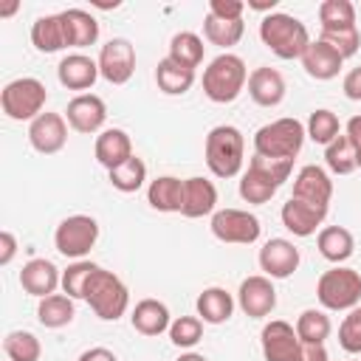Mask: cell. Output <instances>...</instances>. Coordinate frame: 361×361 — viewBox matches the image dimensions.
Listing matches in <instances>:
<instances>
[{
    "label": "cell",
    "mask_w": 361,
    "mask_h": 361,
    "mask_svg": "<svg viewBox=\"0 0 361 361\" xmlns=\"http://www.w3.org/2000/svg\"><path fill=\"white\" fill-rule=\"evenodd\" d=\"M107 178H110V186L118 189V192H124V195L138 192V189L144 186V180H147V164H144L138 155H133V158L124 161L121 166L110 169Z\"/></svg>",
    "instance_id": "obj_37"
},
{
    "label": "cell",
    "mask_w": 361,
    "mask_h": 361,
    "mask_svg": "<svg viewBox=\"0 0 361 361\" xmlns=\"http://www.w3.org/2000/svg\"><path fill=\"white\" fill-rule=\"evenodd\" d=\"M20 285L25 293L37 296V299H45L51 293H56V288H62V271L45 259V257H34L23 265L20 271Z\"/></svg>",
    "instance_id": "obj_18"
},
{
    "label": "cell",
    "mask_w": 361,
    "mask_h": 361,
    "mask_svg": "<svg viewBox=\"0 0 361 361\" xmlns=\"http://www.w3.org/2000/svg\"><path fill=\"white\" fill-rule=\"evenodd\" d=\"M259 268L268 279H288L299 268V248L285 237H271L259 248Z\"/></svg>",
    "instance_id": "obj_17"
},
{
    "label": "cell",
    "mask_w": 361,
    "mask_h": 361,
    "mask_svg": "<svg viewBox=\"0 0 361 361\" xmlns=\"http://www.w3.org/2000/svg\"><path fill=\"white\" fill-rule=\"evenodd\" d=\"M14 254H17V237L6 228V231H0V265H8L14 259Z\"/></svg>",
    "instance_id": "obj_47"
},
{
    "label": "cell",
    "mask_w": 361,
    "mask_h": 361,
    "mask_svg": "<svg viewBox=\"0 0 361 361\" xmlns=\"http://www.w3.org/2000/svg\"><path fill=\"white\" fill-rule=\"evenodd\" d=\"M93 155L96 161L110 172L116 166H121L124 161H130L135 152H133V138L121 130V127H107L96 135V144H93Z\"/></svg>",
    "instance_id": "obj_21"
},
{
    "label": "cell",
    "mask_w": 361,
    "mask_h": 361,
    "mask_svg": "<svg viewBox=\"0 0 361 361\" xmlns=\"http://www.w3.org/2000/svg\"><path fill=\"white\" fill-rule=\"evenodd\" d=\"M28 141L39 155H54L68 144V121L62 113H42L28 124Z\"/></svg>",
    "instance_id": "obj_15"
},
{
    "label": "cell",
    "mask_w": 361,
    "mask_h": 361,
    "mask_svg": "<svg viewBox=\"0 0 361 361\" xmlns=\"http://www.w3.org/2000/svg\"><path fill=\"white\" fill-rule=\"evenodd\" d=\"M62 23H65V37H68V48H87L99 39V23L90 11L85 8H65L59 11Z\"/></svg>",
    "instance_id": "obj_27"
},
{
    "label": "cell",
    "mask_w": 361,
    "mask_h": 361,
    "mask_svg": "<svg viewBox=\"0 0 361 361\" xmlns=\"http://www.w3.org/2000/svg\"><path fill=\"white\" fill-rule=\"evenodd\" d=\"M217 212V186L209 178L192 175L183 180V206L180 214L195 220V217H206Z\"/></svg>",
    "instance_id": "obj_22"
},
{
    "label": "cell",
    "mask_w": 361,
    "mask_h": 361,
    "mask_svg": "<svg viewBox=\"0 0 361 361\" xmlns=\"http://www.w3.org/2000/svg\"><path fill=\"white\" fill-rule=\"evenodd\" d=\"M147 203L155 212H180L183 206V180L175 175H158L155 180H149L147 186Z\"/></svg>",
    "instance_id": "obj_28"
},
{
    "label": "cell",
    "mask_w": 361,
    "mask_h": 361,
    "mask_svg": "<svg viewBox=\"0 0 361 361\" xmlns=\"http://www.w3.org/2000/svg\"><path fill=\"white\" fill-rule=\"evenodd\" d=\"M316 299L324 310H353L361 305V274L347 265L324 271L316 282Z\"/></svg>",
    "instance_id": "obj_7"
},
{
    "label": "cell",
    "mask_w": 361,
    "mask_h": 361,
    "mask_svg": "<svg viewBox=\"0 0 361 361\" xmlns=\"http://www.w3.org/2000/svg\"><path fill=\"white\" fill-rule=\"evenodd\" d=\"M305 130H307V138H310V141L324 144V147L341 135L338 116H336L333 110H327V107L313 110V113H310V118H307V124H305Z\"/></svg>",
    "instance_id": "obj_40"
},
{
    "label": "cell",
    "mask_w": 361,
    "mask_h": 361,
    "mask_svg": "<svg viewBox=\"0 0 361 361\" xmlns=\"http://www.w3.org/2000/svg\"><path fill=\"white\" fill-rule=\"evenodd\" d=\"M65 121L71 130L82 133V135H93L102 133L104 121H107V104L102 96L96 93H79L68 102L65 107Z\"/></svg>",
    "instance_id": "obj_12"
},
{
    "label": "cell",
    "mask_w": 361,
    "mask_h": 361,
    "mask_svg": "<svg viewBox=\"0 0 361 361\" xmlns=\"http://www.w3.org/2000/svg\"><path fill=\"white\" fill-rule=\"evenodd\" d=\"M316 248H319V254H322L327 262L341 265V262H347V259L353 257V251H355V237H353V231L344 228V226H324V228H319V234H316Z\"/></svg>",
    "instance_id": "obj_25"
},
{
    "label": "cell",
    "mask_w": 361,
    "mask_h": 361,
    "mask_svg": "<svg viewBox=\"0 0 361 361\" xmlns=\"http://www.w3.org/2000/svg\"><path fill=\"white\" fill-rule=\"evenodd\" d=\"M99 240V223L90 214H71L54 231V245L68 259H85Z\"/></svg>",
    "instance_id": "obj_9"
},
{
    "label": "cell",
    "mask_w": 361,
    "mask_h": 361,
    "mask_svg": "<svg viewBox=\"0 0 361 361\" xmlns=\"http://www.w3.org/2000/svg\"><path fill=\"white\" fill-rule=\"evenodd\" d=\"M259 344H262L265 361H299L302 355V341L296 336V327L282 319H274L262 327Z\"/></svg>",
    "instance_id": "obj_13"
},
{
    "label": "cell",
    "mask_w": 361,
    "mask_h": 361,
    "mask_svg": "<svg viewBox=\"0 0 361 361\" xmlns=\"http://www.w3.org/2000/svg\"><path fill=\"white\" fill-rule=\"evenodd\" d=\"M96 268L99 265L90 259H76L73 265H68L62 271V293H68L71 299H85V285Z\"/></svg>",
    "instance_id": "obj_41"
},
{
    "label": "cell",
    "mask_w": 361,
    "mask_h": 361,
    "mask_svg": "<svg viewBox=\"0 0 361 361\" xmlns=\"http://www.w3.org/2000/svg\"><path fill=\"white\" fill-rule=\"evenodd\" d=\"M285 76L276 71V68H268V65H259L248 73V96L259 104V107H276L282 99H285Z\"/></svg>",
    "instance_id": "obj_23"
},
{
    "label": "cell",
    "mask_w": 361,
    "mask_h": 361,
    "mask_svg": "<svg viewBox=\"0 0 361 361\" xmlns=\"http://www.w3.org/2000/svg\"><path fill=\"white\" fill-rule=\"evenodd\" d=\"M274 6H276V0H271V3H248V8H257V11H274Z\"/></svg>",
    "instance_id": "obj_51"
},
{
    "label": "cell",
    "mask_w": 361,
    "mask_h": 361,
    "mask_svg": "<svg viewBox=\"0 0 361 361\" xmlns=\"http://www.w3.org/2000/svg\"><path fill=\"white\" fill-rule=\"evenodd\" d=\"M203 51H206V45H203V39L195 34V31H178L172 39H169V59L172 62H178L180 68H189V71H195L200 62H203Z\"/></svg>",
    "instance_id": "obj_33"
},
{
    "label": "cell",
    "mask_w": 361,
    "mask_h": 361,
    "mask_svg": "<svg viewBox=\"0 0 361 361\" xmlns=\"http://www.w3.org/2000/svg\"><path fill=\"white\" fill-rule=\"evenodd\" d=\"M17 11V3H11V6H6V8H0V14L3 17H8V14H14Z\"/></svg>",
    "instance_id": "obj_53"
},
{
    "label": "cell",
    "mask_w": 361,
    "mask_h": 361,
    "mask_svg": "<svg viewBox=\"0 0 361 361\" xmlns=\"http://www.w3.org/2000/svg\"><path fill=\"white\" fill-rule=\"evenodd\" d=\"M248 82V71H245V62L237 56V54H220L214 56L206 71H203V93L209 102L214 104H228L234 102L243 87Z\"/></svg>",
    "instance_id": "obj_5"
},
{
    "label": "cell",
    "mask_w": 361,
    "mask_h": 361,
    "mask_svg": "<svg viewBox=\"0 0 361 361\" xmlns=\"http://www.w3.org/2000/svg\"><path fill=\"white\" fill-rule=\"evenodd\" d=\"M327 209L330 206H319V203H310V200H299V197H288L282 203V226L293 234V237H310L316 234V228L324 223L327 217Z\"/></svg>",
    "instance_id": "obj_16"
},
{
    "label": "cell",
    "mask_w": 361,
    "mask_h": 361,
    "mask_svg": "<svg viewBox=\"0 0 361 361\" xmlns=\"http://www.w3.org/2000/svg\"><path fill=\"white\" fill-rule=\"evenodd\" d=\"M99 73L110 85H124L135 73V48L124 37H113L99 51Z\"/></svg>",
    "instance_id": "obj_11"
},
{
    "label": "cell",
    "mask_w": 361,
    "mask_h": 361,
    "mask_svg": "<svg viewBox=\"0 0 361 361\" xmlns=\"http://www.w3.org/2000/svg\"><path fill=\"white\" fill-rule=\"evenodd\" d=\"M324 164H327V169L336 172V175H350L353 169H358L355 147H353V141H350L344 133H341L336 141H330V144L324 147Z\"/></svg>",
    "instance_id": "obj_38"
},
{
    "label": "cell",
    "mask_w": 361,
    "mask_h": 361,
    "mask_svg": "<svg viewBox=\"0 0 361 361\" xmlns=\"http://www.w3.org/2000/svg\"><path fill=\"white\" fill-rule=\"evenodd\" d=\"M178 361H209L206 355H200V353H183Z\"/></svg>",
    "instance_id": "obj_52"
},
{
    "label": "cell",
    "mask_w": 361,
    "mask_h": 361,
    "mask_svg": "<svg viewBox=\"0 0 361 361\" xmlns=\"http://www.w3.org/2000/svg\"><path fill=\"white\" fill-rule=\"evenodd\" d=\"M3 350L8 355V361H39L42 355V344L34 333L28 330H11L3 338Z\"/></svg>",
    "instance_id": "obj_39"
},
{
    "label": "cell",
    "mask_w": 361,
    "mask_h": 361,
    "mask_svg": "<svg viewBox=\"0 0 361 361\" xmlns=\"http://www.w3.org/2000/svg\"><path fill=\"white\" fill-rule=\"evenodd\" d=\"M212 234L220 243H234V245H251L259 240V217L245 212V209H217L209 220Z\"/></svg>",
    "instance_id": "obj_10"
},
{
    "label": "cell",
    "mask_w": 361,
    "mask_h": 361,
    "mask_svg": "<svg viewBox=\"0 0 361 361\" xmlns=\"http://www.w3.org/2000/svg\"><path fill=\"white\" fill-rule=\"evenodd\" d=\"M133 330L141 336H161L164 330H169L172 319H169V307L158 299H141L135 302L133 313H130Z\"/></svg>",
    "instance_id": "obj_26"
},
{
    "label": "cell",
    "mask_w": 361,
    "mask_h": 361,
    "mask_svg": "<svg viewBox=\"0 0 361 361\" xmlns=\"http://www.w3.org/2000/svg\"><path fill=\"white\" fill-rule=\"evenodd\" d=\"M237 305L251 319H265L276 307V288L265 274L245 276L237 290Z\"/></svg>",
    "instance_id": "obj_14"
},
{
    "label": "cell",
    "mask_w": 361,
    "mask_h": 361,
    "mask_svg": "<svg viewBox=\"0 0 361 361\" xmlns=\"http://www.w3.org/2000/svg\"><path fill=\"white\" fill-rule=\"evenodd\" d=\"M73 316H76V307L68 293H51L45 299H39V305H37V319L48 330H59V327L71 324Z\"/></svg>",
    "instance_id": "obj_31"
},
{
    "label": "cell",
    "mask_w": 361,
    "mask_h": 361,
    "mask_svg": "<svg viewBox=\"0 0 361 361\" xmlns=\"http://www.w3.org/2000/svg\"><path fill=\"white\" fill-rule=\"evenodd\" d=\"M319 23H322V34L350 31L355 28V6L350 0H324L319 6Z\"/></svg>",
    "instance_id": "obj_34"
},
{
    "label": "cell",
    "mask_w": 361,
    "mask_h": 361,
    "mask_svg": "<svg viewBox=\"0 0 361 361\" xmlns=\"http://www.w3.org/2000/svg\"><path fill=\"white\" fill-rule=\"evenodd\" d=\"M319 39H324L327 45H333L344 59H350V56H353V54H358V48H361V31H358V25H355V28H350V31L322 34Z\"/></svg>",
    "instance_id": "obj_44"
},
{
    "label": "cell",
    "mask_w": 361,
    "mask_h": 361,
    "mask_svg": "<svg viewBox=\"0 0 361 361\" xmlns=\"http://www.w3.org/2000/svg\"><path fill=\"white\" fill-rule=\"evenodd\" d=\"M85 302L90 305V310L102 319V322H116L127 313L130 307V290L121 282V276H116L107 268H96L85 285Z\"/></svg>",
    "instance_id": "obj_4"
},
{
    "label": "cell",
    "mask_w": 361,
    "mask_h": 361,
    "mask_svg": "<svg viewBox=\"0 0 361 361\" xmlns=\"http://www.w3.org/2000/svg\"><path fill=\"white\" fill-rule=\"evenodd\" d=\"M341 65H344V56L333 45H327L324 39H310V45L302 54V68L316 82L336 79L338 71H341Z\"/></svg>",
    "instance_id": "obj_19"
},
{
    "label": "cell",
    "mask_w": 361,
    "mask_h": 361,
    "mask_svg": "<svg viewBox=\"0 0 361 361\" xmlns=\"http://www.w3.org/2000/svg\"><path fill=\"white\" fill-rule=\"evenodd\" d=\"M243 34H245V23L243 20H220V17L206 11V17H203V37L212 45L231 48V45H237L243 39Z\"/></svg>",
    "instance_id": "obj_35"
},
{
    "label": "cell",
    "mask_w": 361,
    "mask_h": 361,
    "mask_svg": "<svg viewBox=\"0 0 361 361\" xmlns=\"http://www.w3.org/2000/svg\"><path fill=\"white\" fill-rule=\"evenodd\" d=\"M169 338H172V344L180 347V350L195 347V344L203 338V322H200V316H178V319L169 324Z\"/></svg>",
    "instance_id": "obj_42"
},
{
    "label": "cell",
    "mask_w": 361,
    "mask_h": 361,
    "mask_svg": "<svg viewBox=\"0 0 361 361\" xmlns=\"http://www.w3.org/2000/svg\"><path fill=\"white\" fill-rule=\"evenodd\" d=\"M259 39L279 59H302L305 48L310 45V34H307L305 23L285 11H271L262 17Z\"/></svg>",
    "instance_id": "obj_1"
},
{
    "label": "cell",
    "mask_w": 361,
    "mask_h": 361,
    "mask_svg": "<svg viewBox=\"0 0 361 361\" xmlns=\"http://www.w3.org/2000/svg\"><path fill=\"white\" fill-rule=\"evenodd\" d=\"M290 197L310 200V203H319V206H330L333 180H330V175L322 166L307 164V166H302L296 172V178H293V195Z\"/></svg>",
    "instance_id": "obj_24"
},
{
    "label": "cell",
    "mask_w": 361,
    "mask_h": 361,
    "mask_svg": "<svg viewBox=\"0 0 361 361\" xmlns=\"http://www.w3.org/2000/svg\"><path fill=\"white\" fill-rule=\"evenodd\" d=\"M31 42L42 54H56V51L68 48L62 17L59 14H42V17H37L34 25H31Z\"/></svg>",
    "instance_id": "obj_30"
},
{
    "label": "cell",
    "mask_w": 361,
    "mask_h": 361,
    "mask_svg": "<svg viewBox=\"0 0 361 361\" xmlns=\"http://www.w3.org/2000/svg\"><path fill=\"white\" fill-rule=\"evenodd\" d=\"M305 138H307V130L299 118H276L271 124H262L257 133H254V155H262V158H285V161H293L302 147H305Z\"/></svg>",
    "instance_id": "obj_6"
},
{
    "label": "cell",
    "mask_w": 361,
    "mask_h": 361,
    "mask_svg": "<svg viewBox=\"0 0 361 361\" xmlns=\"http://www.w3.org/2000/svg\"><path fill=\"white\" fill-rule=\"evenodd\" d=\"M344 135L353 141V147H355V158H358V166H361V116H353V118L347 121Z\"/></svg>",
    "instance_id": "obj_48"
},
{
    "label": "cell",
    "mask_w": 361,
    "mask_h": 361,
    "mask_svg": "<svg viewBox=\"0 0 361 361\" xmlns=\"http://www.w3.org/2000/svg\"><path fill=\"white\" fill-rule=\"evenodd\" d=\"M99 76V62L90 59L87 54H68L56 65V79L68 90H90Z\"/></svg>",
    "instance_id": "obj_20"
},
{
    "label": "cell",
    "mask_w": 361,
    "mask_h": 361,
    "mask_svg": "<svg viewBox=\"0 0 361 361\" xmlns=\"http://www.w3.org/2000/svg\"><path fill=\"white\" fill-rule=\"evenodd\" d=\"M195 307H197L200 322H206V324H223V322H228L231 313H234V296H231L226 288L212 285V288H203V290H200Z\"/></svg>",
    "instance_id": "obj_29"
},
{
    "label": "cell",
    "mask_w": 361,
    "mask_h": 361,
    "mask_svg": "<svg viewBox=\"0 0 361 361\" xmlns=\"http://www.w3.org/2000/svg\"><path fill=\"white\" fill-rule=\"evenodd\" d=\"M45 102H48V87L34 76L11 79L0 93L3 113L11 121H34L37 116H42Z\"/></svg>",
    "instance_id": "obj_8"
},
{
    "label": "cell",
    "mask_w": 361,
    "mask_h": 361,
    "mask_svg": "<svg viewBox=\"0 0 361 361\" xmlns=\"http://www.w3.org/2000/svg\"><path fill=\"white\" fill-rule=\"evenodd\" d=\"M338 344L344 353L358 355L361 353V305L347 310L344 322L338 324Z\"/></svg>",
    "instance_id": "obj_43"
},
{
    "label": "cell",
    "mask_w": 361,
    "mask_h": 361,
    "mask_svg": "<svg viewBox=\"0 0 361 361\" xmlns=\"http://www.w3.org/2000/svg\"><path fill=\"white\" fill-rule=\"evenodd\" d=\"M296 336L302 344H324V338L330 336L333 324H330V316L324 310H316V307H307L299 313L296 319Z\"/></svg>",
    "instance_id": "obj_36"
},
{
    "label": "cell",
    "mask_w": 361,
    "mask_h": 361,
    "mask_svg": "<svg viewBox=\"0 0 361 361\" xmlns=\"http://www.w3.org/2000/svg\"><path fill=\"white\" fill-rule=\"evenodd\" d=\"M76 361H118V358H116V353L107 350V347H90V350H85Z\"/></svg>",
    "instance_id": "obj_50"
},
{
    "label": "cell",
    "mask_w": 361,
    "mask_h": 361,
    "mask_svg": "<svg viewBox=\"0 0 361 361\" xmlns=\"http://www.w3.org/2000/svg\"><path fill=\"white\" fill-rule=\"evenodd\" d=\"M155 82H158V90L166 93V96H183L192 85H195V71L189 68H180L178 62H172L169 56H164L155 68Z\"/></svg>",
    "instance_id": "obj_32"
},
{
    "label": "cell",
    "mask_w": 361,
    "mask_h": 361,
    "mask_svg": "<svg viewBox=\"0 0 361 361\" xmlns=\"http://www.w3.org/2000/svg\"><path fill=\"white\" fill-rule=\"evenodd\" d=\"M299 361H330L324 344H302V355Z\"/></svg>",
    "instance_id": "obj_49"
},
{
    "label": "cell",
    "mask_w": 361,
    "mask_h": 361,
    "mask_svg": "<svg viewBox=\"0 0 361 361\" xmlns=\"http://www.w3.org/2000/svg\"><path fill=\"white\" fill-rule=\"evenodd\" d=\"M341 90H344V96L350 102H361V65L353 68V71H347V76L341 82Z\"/></svg>",
    "instance_id": "obj_46"
},
{
    "label": "cell",
    "mask_w": 361,
    "mask_h": 361,
    "mask_svg": "<svg viewBox=\"0 0 361 361\" xmlns=\"http://www.w3.org/2000/svg\"><path fill=\"white\" fill-rule=\"evenodd\" d=\"M203 155H206V166L214 178H234V175H240L243 161H245V138L237 127L217 124L206 135Z\"/></svg>",
    "instance_id": "obj_3"
},
{
    "label": "cell",
    "mask_w": 361,
    "mask_h": 361,
    "mask_svg": "<svg viewBox=\"0 0 361 361\" xmlns=\"http://www.w3.org/2000/svg\"><path fill=\"white\" fill-rule=\"evenodd\" d=\"M243 11H245V3H240V0H212L209 3V14H214L220 20H243Z\"/></svg>",
    "instance_id": "obj_45"
},
{
    "label": "cell",
    "mask_w": 361,
    "mask_h": 361,
    "mask_svg": "<svg viewBox=\"0 0 361 361\" xmlns=\"http://www.w3.org/2000/svg\"><path fill=\"white\" fill-rule=\"evenodd\" d=\"M290 172H293V161L254 155L248 161V169L240 178V197L254 206L268 203L276 195V189L290 178Z\"/></svg>",
    "instance_id": "obj_2"
}]
</instances>
